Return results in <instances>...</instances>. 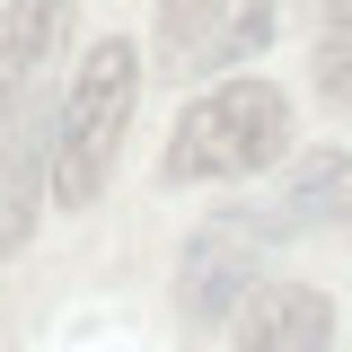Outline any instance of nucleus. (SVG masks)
I'll return each instance as SVG.
<instances>
[{
    "instance_id": "nucleus-7",
    "label": "nucleus",
    "mask_w": 352,
    "mask_h": 352,
    "mask_svg": "<svg viewBox=\"0 0 352 352\" xmlns=\"http://www.w3.org/2000/svg\"><path fill=\"white\" fill-rule=\"evenodd\" d=\"M71 36V0H9L0 9V115L44 88V62Z\"/></svg>"
},
{
    "instance_id": "nucleus-3",
    "label": "nucleus",
    "mask_w": 352,
    "mask_h": 352,
    "mask_svg": "<svg viewBox=\"0 0 352 352\" xmlns=\"http://www.w3.org/2000/svg\"><path fill=\"white\" fill-rule=\"evenodd\" d=\"M44 176H53V115H44V88H36L0 115V256L27 247V229L44 212Z\"/></svg>"
},
{
    "instance_id": "nucleus-2",
    "label": "nucleus",
    "mask_w": 352,
    "mask_h": 352,
    "mask_svg": "<svg viewBox=\"0 0 352 352\" xmlns=\"http://www.w3.org/2000/svg\"><path fill=\"white\" fill-rule=\"evenodd\" d=\"M291 150V97L273 80H220L212 97L185 106V124L168 141V176L203 185V176H256Z\"/></svg>"
},
{
    "instance_id": "nucleus-8",
    "label": "nucleus",
    "mask_w": 352,
    "mask_h": 352,
    "mask_svg": "<svg viewBox=\"0 0 352 352\" xmlns=\"http://www.w3.org/2000/svg\"><path fill=\"white\" fill-rule=\"evenodd\" d=\"M220 9H229V0H159V62H168L176 80L212 62V27H220Z\"/></svg>"
},
{
    "instance_id": "nucleus-1",
    "label": "nucleus",
    "mask_w": 352,
    "mask_h": 352,
    "mask_svg": "<svg viewBox=\"0 0 352 352\" xmlns=\"http://www.w3.org/2000/svg\"><path fill=\"white\" fill-rule=\"evenodd\" d=\"M132 97H141V53L124 36L88 44L80 80L53 115V203L62 212H88L115 176V150H124V124H132Z\"/></svg>"
},
{
    "instance_id": "nucleus-5",
    "label": "nucleus",
    "mask_w": 352,
    "mask_h": 352,
    "mask_svg": "<svg viewBox=\"0 0 352 352\" xmlns=\"http://www.w3.org/2000/svg\"><path fill=\"white\" fill-rule=\"evenodd\" d=\"M238 352H335V308L308 282H264L238 308Z\"/></svg>"
},
{
    "instance_id": "nucleus-4",
    "label": "nucleus",
    "mask_w": 352,
    "mask_h": 352,
    "mask_svg": "<svg viewBox=\"0 0 352 352\" xmlns=\"http://www.w3.org/2000/svg\"><path fill=\"white\" fill-rule=\"evenodd\" d=\"M185 317L194 326H220L229 308L256 300V238L247 229H203L194 247H185Z\"/></svg>"
},
{
    "instance_id": "nucleus-9",
    "label": "nucleus",
    "mask_w": 352,
    "mask_h": 352,
    "mask_svg": "<svg viewBox=\"0 0 352 352\" xmlns=\"http://www.w3.org/2000/svg\"><path fill=\"white\" fill-rule=\"evenodd\" d=\"M317 97L352 106V0L326 9V36H317Z\"/></svg>"
},
{
    "instance_id": "nucleus-6",
    "label": "nucleus",
    "mask_w": 352,
    "mask_h": 352,
    "mask_svg": "<svg viewBox=\"0 0 352 352\" xmlns=\"http://www.w3.org/2000/svg\"><path fill=\"white\" fill-rule=\"evenodd\" d=\"M344 212H352V159L344 150H317V159H300L282 176V194L264 212H247V229L256 238H291V229H317V220H344Z\"/></svg>"
}]
</instances>
